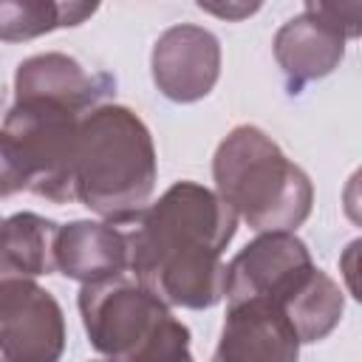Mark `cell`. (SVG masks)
Instances as JSON below:
<instances>
[{
	"instance_id": "cell-5",
	"label": "cell",
	"mask_w": 362,
	"mask_h": 362,
	"mask_svg": "<svg viewBox=\"0 0 362 362\" xmlns=\"http://www.w3.org/2000/svg\"><path fill=\"white\" fill-rule=\"evenodd\" d=\"M79 311L90 345L116 359H189V331L167 303L122 274L82 283Z\"/></svg>"
},
{
	"instance_id": "cell-17",
	"label": "cell",
	"mask_w": 362,
	"mask_h": 362,
	"mask_svg": "<svg viewBox=\"0 0 362 362\" xmlns=\"http://www.w3.org/2000/svg\"><path fill=\"white\" fill-rule=\"evenodd\" d=\"M0 226H3V221H0ZM0 277H3V274H0Z\"/></svg>"
},
{
	"instance_id": "cell-3",
	"label": "cell",
	"mask_w": 362,
	"mask_h": 362,
	"mask_svg": "<svg viewBox=\"0 0 362 362\" xmlns=\"http://www.w3.org/2000/svg\"><path fill=\"white\" fill-rule=\"evenodd\" d=\"M229 303L263 297L283 308L300 342H317L334 331L342 317V294L337 283L311 263L300 238L286 229L255 238L232 257L223 274Z\"/></svg>"
},
{
	"instance_id": "cell-14",
	"label": "cell",
	"mask_w": 362,
	"mask_h": 362,
	"mask_svg": "<svg viewBox=\"0 0 362 362\" xmlns=\"http://www.w3.org/2000/svg\"><path fill=\"white\" fill-rule=\"evenodd\" d=\"M99 0H0V40L23 42L85 23Z\"/></svg>"
},
{
	"instance_id": "cell-4",
	"label": "cell",
	"mask_w": 362,
	"mask_h": 362,
	"mask_svg": "<svg viewBox=\"0 0 362 362\" xmlns=\"http://www.w3.org/2000/svg\"><path fill=\"white\" fill-rule=\"evenodd\" d=\"M218 195L257 232L297 229L311 212V181L257 127H235L215 153Z\"/></svg>"
},
{
	"instance_id": "cell-15",
	"label": "cell",
	"mask_w": 362,
	"mask_h": 362,
	"mask_svg": "<svg viewBox=\"0 0 362 362\" xmlns=\"http://www.w3.org/2000/svg\"><path fill=\"white\" fill-rule=\"evenodd\" d=\"M308 14L342 34L345 40L359 37L362 28V0H305Z\"/></svg>"
},
{
	"instance_id": "cell-9",
	"label": "cell",
	"mask_w": 362,
	"mask_h": 362,
	"mask_svg": "<svg viewBox=\"0 0 362 362\" xmlns=\"http://www.w3.org/2000/svg\"><path fill=\"white\" fill-rule=\"evenodd\" d=\"M300 337L280 305L263 297L229 303L215 359H294Z\"/></svg>"
},
{
	"instance_id": "cell-6",
	"label": "cell",
	"mask_w": 362,
	"mask_h": 362,
	"mask_svg": "<svg viewBox=\"0 0 362 362\" xmlns=\"http://www.w3.org/2000/svg\"><path fill=\"white\" fill-rule=\"evenodd\" d=\"M79 113L74 105L51 96H17L0 139L23 184L48 201H74V164L79 141Z\"/></svg>"
},
{
	"instance_id": "cell-8",
	"label": "cell",
	"mask_w": 362,
	"mask_h": 362,
	"mask_svg": "<svg viewBox=\"0 0 362 362\" xmlns=\"http://www.w3.org/2000/svg\"><path fill=\"white\" fill-rule=\"evenodd\" d=\"M221 71V45L215 34L198 25L167 28L153 48V79L173 102L206 96Z\"/></svg>"
},
{
	"instance_id": "cell-13",
	"label": "cell",
	"mask_w": 362,
	"mask_h": 362,
	"mask_svg": "<svg viewBox=\"0 0 362 362\" xmlns=\"http://www.w3.org/2000/svg\"><path fill=\"white\" fill-rule=\"evenodd\" d=\"M57 223L34 212H17L0 226V274H48L54 272Z\"/></svg>"
},
{
	"instance_id": "cell-7",
	"label": "cell",
	"mask_w": 362,
	"mask_h": 362,
	"mask_svg": "<svg viewBox=\"0 0 362 362\" xmlns=\"http://www.w3.org/2000/svg\"><path fill=\"white\" fill-rule=\"evenodd\" d=\"M62 345L65 322L57 300L25 274L0 277V354L17 362H51Z\"/></svg>"
},
{
	"instance_id": "cell-10",
	"label": "cell",
	"mask_w": 362,
	"mask_h": 362,
	"mask_svg": "<svg viewBox=\"0 0 362 362\" xmlns=\"http://www.w3.org/2000/svg\"><path fill=\"white\" fill-rule=\"evenodd\" d=\"M54 269L79 283H96L130 269V246L122 223L76 221L57 229Z\"/></svg>"
},
{
	"instance_id": "cell-12",
	"label": "cell",
	"mask_w": 362,
	"mask_h": 362,
	"mask_svg": "<svg viewBox=\"0 0 362 362\" xmlns=\"http://www.w3.org/2000/svg\"><path fill=\"white\" fill-rule=\"evenodd\" d=\"M14 88L17 96L37 93L68 102L76 110H88L113 90V79L107 74H88L76 59L65 54H40L17 68Z\"/></svg>"
},
{
	"instance_id": "cell-1",
	"label": "cell",
	"mask_w": 362,
	"mask_h": 362,
	"mask_svg": "<svg viewBox=\"0 0 362 362\" xmlns=\"http://www.w3.org/2000/svg\"><path fill=\"white\" fill-rule=\"evenodd\" d=\"M127 226L130 272L170 305L209 308L223 297L221 263L238 215L201 184L178 181Z\"/></svg>"
},
{
	"instance_id": "cell-2",
	"label": "cell",
	"mask_w": 362,
	"mask_h": 362,
	"mask_svg": "<svg viewBox=\"0 0 362 362\" xmlns=\"http://www.w3.org/2000/svg\"><path fill=\"white\" fill-rule=\"evenodd\" d=\"M156 184V150L144 122L122 105H99L79 122L74 192L110 223L133 221Z\"/></svg>"
},
{
	"instance_id": "cell-16",
	"label": "cell",
	"mask_w": 362,
	"mask_h": 362,
	"mask_svg": "<svg viewBox=\"0 0 362 362\" xmlns=\"http://www.w3.org/2000/svg\"><path fill=\"white\" fill-rule=\"evenodd\" d=\"M195 3L206 14L221 17V20H229V23L246 20V17H252L263 6V0H195Z\"/></svg>"
},
{
	"instance_id": "cell-11",
	"label": "cell",
	"mask_w": 362,
	"mask_h": 362,
	"mask_svg": "<svg viewBox=\"0 0 362 362\" xmlns=\"http://www.w3.org/2000/svg\"><path fill=\"white\" fill-rule=\"evenodd\" d=\"M345 54V37L311 17L308 11L288 20L274 37V57L291 88L331 74Z\"/></svg>"
}]
</instances>
